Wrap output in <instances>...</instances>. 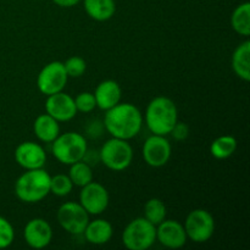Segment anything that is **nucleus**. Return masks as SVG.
I'll return each instance as SVG.
<instances>
[{"mask_svg": "<svg viewBox=\"0 0 250 250\" xmlns=\"http://www.w3.org/2000/svg\"><path fill=\"white\" fill-rule=\"evenodd\" d=\"M232 68L241 80L250 81V42L239 44L232 55Z\"/></svg>", "mask_w": 250, "mask_h": 250, "instance_id": "6ab92c4d", "label": "nucleus"}, {"mask_svg": "<svg viewBox=\"0 0 250 250\" xmlns=\"http://www.w3.org/2000/svg\"><path fill=\"white\" fill-rule=\"evenodd\" d=\"M104 128L115 138H134L143 126V115L137 106L129 103H121L106 110L104 116Z\"/></svg>", "mask_w": 250, "mask_h": 250, "instance_id": "f257e3e1", "label": "nucleus"}, {"mask_svg": "<svg viewBox=\"0 0 250 250\" xmlns=\"http://www.w3.org/2000/svg\"><path fill=\"white\" fill-rule=\"evenodd\" d=\"M83 5L88 16L99 22L110 20L116 11L114 0H84Z\"/></svg>", "mask_w": 250, "mask_h": 250, "instance_id": "aec40b11", "label": "nucleus"}, {"mask_svg": "<svg viewBox=\"0 0 250 250\" xmlns=\"http://www.w3.org/2000/svg\"><path fill=\"white\" fill-rule=\"evenodd\" d=\"M237 149V141L232 136H221L215 139L210 146V153L215 159L225 160L233 155Z\"/></svg>", "mask_w": 250, "mask_h": 250, "instance_id": "4be33fe9", "label": "nucleus"}, {"mask_svg": "<svg viewBox=\"0 0 250 250\" xmlns=\"http://www.w3.org/2000/svg\"><path fill=\"white\" fill-rule=\"evenodd\" d=\"M80 204L89 215H100L109 207V192L103 185L90 182L81 187Z\"/></svg>", "mask_w": 250, "mask_h": 250, "instance_id": "9d476101", "label": "nucleus"}, {"mask_svg": "<svg viewBox=\"0 0 250 250\" xmlns=\"http://www.w3.org/2000/svg\"><path fill=\"white\" fill-rule=\"evenodd\" d=\"M100 161L112 171H124L132 164L133 149L128 141L115 138L106 141L99 151Z\"/></svg>", "mask_w": 250, "mask_h": 250, "instance_id": "423d86ee", "label": "nucleus"}, {"mask_svg": "<svg viewBox=\"0 0 250 250\" xmlns=\"http://www.w3.org/2000/svg\"><path fill=\"white\" fill-rule=\"evenodd\" d=\"M67 80L68 76L63 62L51 61L46 63L39 72L37 77V87L42 94L48 97V95L62 92L63 88L66 87Z\"/></svg>", "mask_w": 250, "mask_h": 250, "instance_id": "6e6552de", "label": "nucleus"}, {"mask_svg": "<svg viewBox=\"0 0 250 250\" xmlns=\"http://www.w3.org/2000/svg\"><path fill=\"white\" fill-rule=\"evenodd\" d=\"M26 243L33 249H43L50 244L53 239V229L44 219H32L27 222L23 229Z\"/></svg>", "mask_w": 250, "mask_h": 250, "instance_id": "2eb2a0df", "label": "nucleus"}, {"mask_svg": "<svg viewBox=\"0 0 250 250\" xmlns=\"http://www.w3.org/2000/svg\"><path fill=\"white\" fill-rule=\"evenodd\" d=\"M170 134H172L173 139L175 141H185L187 139V137L189 136V127L185 122H176V125L173 126V128L171 129Z\"/></svg>", "mask_w": 250, "mask_h": 250, "instance_id": "c85d7f7f", "label": "nucleus"}, {"mask_svg": "<svg viewBox=\"0 0 250 250\" xmlns=\"http://www.w3.org/2000/svg\"><path fill=\"white\" fill-rule=\"evenodd\" d=\"M15 160L24 170L43 168L46 163V153L38 143L23 142L15 150Z\"/></svg>", "mask_w": 250, "mask_h": 250, "instance_id": "4468645a", "label": "nucleus"}, {"mask_svg": "<svg viewBox=\"0 0 250 250\" xmlns=\"http://www.w3.org/2000/svg\"><path fill=\"white\" fill-rule=\"evenodd\" d=\"M33 131L39 141L43 143H51L60 134V126L54 117L49 114H43L34 120Z\"/></svg>", "mask_w": 250, "mask_h": 250, "instance_id": "a211bd4d", "label": "nucleus"}, {"mask_svg": "<svg viewBox=\"0 0 250 250\" xmlns=\"http://www.w3.org/2000/svg\"><path fill=\"white\" fill-rule=\"evenodd\" d=\"M171 144L166 136L153 134L143 144V159L151 167H163L171 158Z\"/></svg>", "mask_w": 250, "mask_h": 250, "instance_id": "9b49d317", "label": "nucleus"}, {"mask_svg": "<svg viewBox=\"0 0 250 250\" xmlns=\"http://www.w3.org/2000/svg\"><path fill=\"white\" fill-rule=\"evenodd\" d=\"M88 146L84 136L76 132H66L59 134L51 142V153L59 163L68 165L77 163L85 155Z\"/></svg>", "mask_w": 250, "mask_h": 250, "instance_id": "20e7f679", "label": "nucleus"}, {"mask_svg": "<svg viewBox=\"0 0 250 250\" xmlns=\"http://www.w3.org/2000/svg\"><path fill=\"white\" fill-rule=\"evenodd\" d=\"M75 105L76 109H77V112H84V114H88V112H92L93 110L97 107V102H95L94 94L90 92H82L75 98Z\"/></svg>", "mask_w": 250, "mask_h": 250, "instance_id": "bb28decb", "label": "nucleus"}, {"mask_svg": "<svg viewBox=\"0 0 250 250\" xmlns=\"http://www.w3.org/2000/svg\"><path fill=\"white\" fill-rule=\"evenodd\" d=\"M81 0H53V2L55 5L60 7H72L80 2Z\"/></svg>", "mask_w": 250, "mask_h": 250, "instance_id": "c756f323", "label": "nucleus"}, {"mask_svg": "<svg viewBox=\"0 0 250 250\" xmlns=\"http://www.w3.org/2000/svg\"><path fill=\"white\" fill-rule=\"evenodd\" d=\"M156 241V226L146 217L132 220L122 233V243L129 250H146Z\"/></svg>", "mask_w": 250, "mask_h": 250, "instance_id": "39448f33", "label": "nucleus"}, {"mask_svg": "<svg viewBox=\"0 0 250 250\" xmlns=\"http://www.w3.org/2000/svg\"><path fill=\"white\" fill-rule=\"evenodd\" d=\"M68 177L72 181L73 186L83 187V186L88 185L93 181L92 166L83 160L71 164Z\"/></svg>", "mask_w": 250, "mask_h": 250, "instance_id": "5701e85b", "label": "nucleus"}, {"mask_svg": "<svg viewBox=\"0 0 250 250\" xmlns=\"http://www.w3.org/2000/svg\"><path fill=\"white\" fill-rule=\"evenodd\" d=\"M73 189V183L70 177L62 173L50 177V193L58 197H66Z\"/></svg>", "mask_w": 250, "mask_h": 250, "instance_id": "393cba45", "label": "nucleus"}, {"mask_svg": "<svg viewBox=\"0 0 250 250\" xmlns=\"http://www.w3.org/2000/svg\"><path fill=\"white\" fill-rule=\"evenodd\" d=\"M63 66H65L68 77L73 78L83 76L87 70V63H85L84 59H82L81 56H71L63 62Z\"/></svg>", "mask_w": 250, "mask_h": 250, "instance_id": "a878e982", "label": "nucleus"}, {"mask_svg": "<svg viewBox=\"0 0 250 250\" xmlns=\"http://www.w3.org/2000/svg\"><path fill=\"white\" fill-rule=\"evenodd\" d=\"M183 227L190 241L194 243H205L214 234L215 221L209 211L195 209L188 214Z\"/></svg>", "mask_w": 250, "mask_h": 250, "instance_id": "0eeeda50", "label": "nucleus"}, {"mask_svg": "<svg viewBox=\"0 0 250 250\" xmlns=\"http://www.w3.org/2000/svg\"><path fill=\"white\" fill-rule=\"evenodd\" d=\"M14 239V227L5 217L0 216V249H5L11 246Z\"/></svg>", "mask_w": 250, "mask_h": 250, "instance_id": "cd10ccee", "label": "nucleus"}, {"mask_svg": "<svg viewBox=\"0 0 250 250\" xmlns=\"http://www.w3.org/2000/svg\"><path fill=\"white\" fill-rule=\"evenodd\" d=\"M232 28L238 34L248 37L250 34V4L248 1L238 5L231 16Z\"/></svg>", "mask_w": 250, "mask_h": 250, "instance_id": "412c9836", "label": "nucleus"}, {"mask_svg": "<svg viewBox=\"0 0 250 250\" xmlns=\"http://www.w3.org/2000/svg\"><path fill=\"white\" fill-rule=\"evenodd\" d=\"M93 94H94L95 102H97V106L106 111L121 102L122 92L121 87L116 81L106 80L98 84L97 89Z\"/></svg>", "mask_w": 250, "mask_h": 250, "instance_id": "dca6fc26", "label": "nucleus"}, {"mask_svg": "<svg viewBox=\"0 0 250 250\" xmlns=\"http://www.w3.org/2000/svg\"><path fill=\"white\" fill-rule=\"evenodd\" d=\"M144 217L154 226L163 222L166 219V207L163 200L158 198L149 199L144 205Z\"/></svg>", "mask_w": 250, "mask_h": 250, "instance_id": "b1692460", "label": "nucleus"}, {"mask_svg": "<svg viewBox=\"0 0 250 250\" xmlns=\"http://www.w3.org/2000/svg\"><path fill=\"white\" fill-rule=\"evenodd\" d=\"M187 233L176 220H164L156 226V241L168 249H180L187 243Z\"/></svg>", "mask_w": 250, "mask_h": 250, "instance_id": "f8f14e48", "label": "nucleus"}, {"mask_svg": "<svg viewBox=\"0 0 250 250\" xmlns=\"http://www.w3.org/2000/svg\"><path fill=\"white\" fill-rule=\"evenodd\" d=\"M50 177L43 168L26 170L15 183V194L28 204L42 202L50 193Z\"/></svg>", "mask_w": 250, "mask_h": 250, "instance_id": "7ed1b4c3", "label": "nucleus"}, {"mask_svg": "<svg viewBox=\"0 0 250 250\" xmlns=\"http://www.w3.org/2000/svg\"><path fill=\"white\" fill-rule=\"evenodd\" d=\"M146 124L153 134L167 136L178 121L177 106L166 97H156L146 110Z\"/></svg>", "mask_w": 250, "mask_h": 250, "instance_id": "f03ea898", "label": "nucleus"}, {"mask_svg": "<svg viewBox=\"0 0 250 250\" xmlns=\"http://www.w3.org/2000/svg\"><path fill=\"white\" fill-rule=\"evenodd\" d=\"M45 111L58 122L70 121L77 115L75 99L63 92H59L46 97Z\"/></svg>", "mask_w": 250, "mask_h": 250, "instance_id": "ddd939ff", "label": "nucleus"}, {"mask_svg": "<svg viewBox=\"0 0 250 250\" xmlns=\"http://www.w3.org/2000/svg\"><path fill=\"white\" fill-rule=\"evenodd\" d=\"M58 222L66 232L70 234H83L88 222H89V214L84 210V208L80 203L67 202L63 203L58 210Z\"/></svg>", "mask_w": 250, "mask_h": 250, "instance_id": "1a4fd4ad", "label": "nucleus"}, {"mask_svg": "<svg viewBox=\"0 0 250 250\" xmlns=\"http://www.w3.org/2000/svg\"><path fill=\"white\" fill-rule=\"evenodd\" d=\"M112 233H114L112 225L104 219H97L93 221L89 220L84 232H83L85 241L94 246L106 244L111 239Z\"/></svg>", "mask_w": 250, "mask_h": 250, "instance_id": "f3484780", "label": "nucleus"}]
</instances>
